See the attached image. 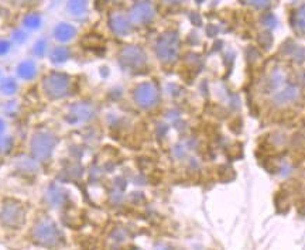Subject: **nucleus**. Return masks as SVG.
<instances>
[{
    "mask_svg": "<svg viewBox=\"0 0 305 250\" xmlns=\"http://www.w3.org/2000/svg\"><path fill=\"white\" fill-rule=\"evenodd\" d=\"M7 48H9V47H7V43L1 41V43H0V54L4 53V51H7Z\"/></svg>",
    "mask_w": 305,
    "mask_h": 250,
    "instance_id": "9b49d317",
    "label": "nucleus"
},
{
    "mask_svg": "<svg viewBox=\"0 0 305 250\" xmlns=\"http://www.w3.org/2000/svg\"><path fill=\"white\" fill-rule=\"evenodd\" d=\"M85 0H69V10L74 13V14H81L85 11Z\"/></svg>",
    "mask_w": 305,
    "mask_h": 250,
    "instance_id": "0eeeda50",
    "label": "nucleus"
},
{
    "mask_svg": "<svg viewBox=\"0 0 305 250\" xmlns=\"http://www.w3.org/2000/svg\"><path fill=\"white\" fill-rule=\"evenodd\" d=\"M38 21H40V19H38L37 16H30L26 23H27V26H33V27H36V26L38 24Z\"/></svg>",
    "mask_w": 305,
    "mask_h": 250,
    "instance_id": "9d476101",
    "label": "nucleus"
},
{
    "mask_svg": "<svg viewBox=\"0 0 305 250\" xmlns=\"http://www.w3.org/2000/svg\"><path fill=\"white\" fill-rule=\"evenodd\" d=\"M246 1H249V3L254 4V6H259V7H264V6H267L268 3H270V0H246Z\"/></svg>",
    "mask_w": 305,
    "mask_h": 250,
    "instance_id": "1a4fd4ad",
    "label": "nucleus"
},
{
    "mask_svg": "<svg viewBox=\"0 0 305 250\" xmlns=\"http://www.w3.org/2000/svg\"><path fill=\"white\" fill-rule=\"evenodd\" d=\"M158 56L163 60H173V57L177 53V37L173 34H166L164 37L158 41L157 47Z\"/></svg>",
    "mask_w": 305,
    "mask_h": 250,
    "instance_id": "7ed1b4c3",
    "label": "nucleus"
},
{
    "mask_svg": "<svg viewBox=\"0 0 305 250\" xmlns=\"http://www.w3.org/2000/svg\"><path fill=\"white\" fill-rule=\"evenodd\" d=\"M1 221L9 226H19L23 223V211L21 206L16 202H7L3 206V211L0 213Z\"/></svg>",
    "mask_w": 305,
    "mask_h": 250,
    "instance_id": "f03ea898",
    "label": "nucleus"
},
{
    "mask_svg": "<svg viewBox=\"0 0 305 250\" xmlns=\"http://www.w3.org/2000/svg\"><path fill=\"white\" fill-rule=\"evenodd\" d=\"M296 26L301 31H305V6L300 7L296 13Z\"/></svg>",
    "mask_w": 305,
    "mask_h": 250,
    "instance_id": "6e6552de",
    "label": "nucleus"
},
{
    "mask_svg": "<svg viewBox=\"0 0 305 250\" xmlns=\"http://www.w3.org/2000/svg\"><path fill=\"white\" fill-rule=\"evenodd\" d=\"M75 30L68 24H60L56 28V36L58 40H69V38L74 36Z\"/></svg>",
    "mask_w": 305,
    "mask_h": 250,
    "instance_id": "423d86ee",
    "label": "nucleus"
},
{
    "mask_svg": "<svg viewBox=\"0 0 305 250\" xmlns=\"http://www.w3.org/2000/svg\"><path fill=\"white\" fill-rule=\"evenodd\" d=\"M151 16H153V10H151V7L148 6L147 3H140V4H137L134 9L131 10V17L136 21H140V23L150 20Z\"/></svg>",
    "mask_w": 305,
    "mask_h": 250,
    "instance_id": "20e7f679",
    "label": "nucleus"
},
{
    "mask_svg": "<svg viewBox=\"0 0 305 250\" xmlns=\"http://www.w3.org/2000/svg\"><path fill=\"white\" fill-rule=\"evenodd\" d=\"M33 238L43 246H54L58 242V231H57L56 225L50 219H44L34 226Z\"/></svg>",
    "mask_w": 305,
    "mask_h": 250,
    "instance_id": "f257e3e1",
    "label": "nucleus"
},
{
    "mask_svg": "<svg viewBox=\"0 0 305 250\" xmlns=\"http://www.w3.org/2000/svg\"><path fill=\"white\" fill-rule=\"evenodd\" d=\"M112 28L113 31H116L118 34H124L129 31V26H127V21L121 17V16H116L112 19Z\"/></svg>",
    "mask_w": 305,
    "mask_h": 250,
    "instance_id": "39448f33",
    "label": "nucleus"
},
{
    "mask_svg": "<svg viewBox=\"0 0 305 250\" xmlns=\"http://www.w3.org/2000/svg\"><path fill=\"white\" fill-rule=\"evenodd\" d=\"M168 1H173V3H177V1H181V0H168Z\"/></svg>",
    "mask_w": 305,
    "mask_h": 250,
    "instance_id": "f8f14e48",
    "label": "nucleus"
}]
</instances>
